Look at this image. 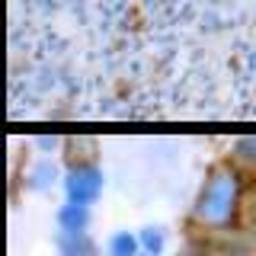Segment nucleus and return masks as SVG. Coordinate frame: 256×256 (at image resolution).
<instances>
[{"mask_svg": "<svg viewBox=\"0 0 256 256\" xmlns=\"http://www.w3.org/2000/svg\"><path fill=\"white\" fill-rule=\"evenodd\" d=\"M61 256H93V246L84 237H74V240H64Z\"/></svg>", "mask_w": 256, "mask_h": 256, "instance_id": "obj_4", "label": "nucleus"}, {"mask_svg": "<svg viewBox=\"0 0 256 256\" xmlns=\"http://www.w3.org/2000/svg\"><path fill=\"white\" fill-rule=\"evenodd\" d=\"M61 224H64L68 230H80V228L86 224V214L80 212V208H68V212L61 214Z\"/></svg>", "mask_w": 256, "mask_h": 256, "instance_id": "obj_5", "label": "nucleus"}, {"mask_svg": "<svg viewBox=\"0 0 256 256\" xmlns=\"http://www.w3.org/2000/svg\"><path fill=\"white\" fill-rule=\"evenodd\" d=\"M234 198H237V186L230 176H214L208 182V189L202 192V202H198V218L208 224H224L234 212Z\"/></svg>", "mask_w": 256, "mask_h": 256, "instance_id": "obj_1", "label": "nucleus"}, {"mask_svg": "<svg viewBox=\"0 0 256 256\" xmlns=\"http://www.w3.org/2000/svg\"><path fill=\"white\" fill-rule=\"evenodd\" d=\"M109 253L112 256H138V240L128 237V234H118V237H112Z\"/></svg>", "mask_w": 256, "mask_h": 256, "instance_id": "obj_3", "label": "nucleus"}, {"mask_svg": "<svg viewBox=\"0 0 256 256\" xmlns=\"http://www.w3.org/2000/svg\"><path fill=\"white\" fill-rule=\"evenodd\" d=\"M70 198L80 205V202H90L96 196V189H100V180H96V173L84 170V173H74V180H70Z\"/></svg>", "mask_w": 256, "mask_h": 256, "instance_id": "obj_2", "label": "nucleus"}, {"mask_svg": "<svg viewBox=\"0 0 256 256\" xmlns=\"http://www.w3.org/2000/svg\"><path fill=\"white\" fill-rule=\"evenodd\" d=\"M141 244H144V250H148V253H160V250H164V234H160V230H148V234H144L141 237Z\"/></svg>", "mask_w": 256, "mask_h": 256, "instance_id": "obj_6", "label": "nucleus"}]
</instances>
